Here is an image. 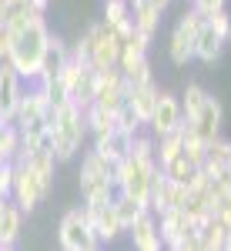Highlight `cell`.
<instances>
[{"mask_svg": "<svg viewBox=\"0 0 231 251\" xmlns=\"http://www.w3.org/2000/svg\"><path fill=\"white\" fill-rule=\"evenodd\" d=\"M47 44H51V27L44 17H34L27 24V30H20L10 47V64L17 67V74L24 80H37L47 60Z\"/></svg>", "mask_w": 231, "mask_h": 251, "instance_id": "obj_1", "label": "cell"}, {"mask_svg": "<svg viewBox=\"0 0 231 251\" xmlns=\"http://www.w3.org/2000/svg\"><path fill=\"white\" fill-rule=\"evenodd\" d=\"M51 131H54V157L60 161H71L77 157L84 137H87V124H84V111L77 107L74 100H64L54 104V114H51Z\"/></svg>", "mask_w": 231, "mask_h": 251, "instance_id": "obj_2", "label": "cell"}, {"mask_svg": "<svg viewBox=\"0 0 231 251\" xmlns=\"http://www.w3.org/2000/svg\"><path fill=\"white\" fill-rule=\"evenodd\" d=\"M51 191H54V177L37 174L30 164H27V161H24V164H17V171H14V191H10V201H14L24 214L37 211L40 204L51 198Z\"/></svg>", "mask_w": 231, "mask_h": 251, "instance_id": "obj_3", "label": "cell"}, {"mask_svg": "<svg viewBox=\"0 0 231 251\" xmlns=\"http://www.w3.org/2000/svg\"><path fill=\"white\" fill-rule=\"evenodd\" d=\"M205 20L208 17H205L201 10H194V7L178 17L171 37H168V57H171V64L184 67L188 60H194V37H198V30H201Z\"/></svg>", "mask_w": 231, "mask_h": 251, "instance_id": "obj_4", "label": "cell"}, {"mask_svg": "<svg viewBox=\"0 0 231 251\" xmlns=\"http://www.w3.org/2000/svg\"><path fill=\"white\" fill-rule=\"evenodd\" d=\"M57 241H60L64 251H97L101 248V238L94 234V225L80 214V208H71V211L60 218Z\"/></svg>", "mask_w": 231, "mask_h": 251, "instance_id": "obj_5", "label": "cell"}, {"mask_svg": "<svg viewBox=\"0 0 231 251\" xmlns=\"http://www.w3.org/2000/svg\"><path fill=\"white\" fill-rule=\"evenodd\" d=\"M87 30H91V40H94L91 64H94V67H111V64H117V57H121V44H124V40L117 37L104 20H94Z\"/></svg>", "mask_w": 231, "mask_h": 251, "instance_id": "obj_6", "label": "cell"}, {"mask_svg": "<svg viewBox=\"0 0 231 251\" xmlns=\"http://www.w3.org/2000/svg\"><path fill=\"white\" fill-rule=\"evenodd\" d=\"M184 124V111H181V97H174V94H157V104H154V114L151 121H148V127H151V134L154 137H161V134H171V131H178Z\"/></svg>", "mask_w": 231, "mask_h": 251, "instance_id": "obj_7", "label": "cell"}, {"mask_svg": "<svg viewBox=\"0 0 231 251\" xmlns=\"http://www.w3.org/2000/svg\"><path fill=\"white\" fill-rule=\"evenodd\" d=\"M24 94V77L17 74V67L10 60H0V117L14 121V111Z\"/></svg>", "mask_w": 231, "mask_h": 251, "instance_id": "obj_8", "label": "cell"}, {"mask_svg": "<svg viewBox=\"0 0 231 251\" xmlns=\"http://www.w3.org/2000/svg\"><path fill=\"white\" fill-rule=\"evenodd\" d=\"M188 228H194V225H191V218H188L184 208H168V211L157 214V234H161V245L164 248L178 251V241L184 238Z\"/></svg>", "mask_w": 231, "mask_h": 251, "instance_id": "obj_9", "label": "cell"}, {"mask_svg": "<svg viewBox=\"0 0 231 251\" xmlns=\"http://www.w3.org/2000/svg\"><path fill=\"white\" fill-rule=\"evenodd\" d=\"M194 127V134L201 137V141H214V137L221 134V104H218V97H205V104H201V111L188 121Z\"/></svg>", "mask_w": 231, "mask_h": 251, "instance_id": "obj_10", "label": "cell"}, {"mask_svg": "<svg viewBox=\"0 0 231 251\" xmlns=\"http://www.w3.org/2000/svg\"><path fill=\"white\" fill-rule=\"evenodd\" d=\"M128 234H131V245L137 251H161L164 248L161 245V234H157V214H151V211L141 214L134 225L128 228Z\"/></svg>", "mask_w": 231, "mask_h": 251, "instance_id": "obj_11", "label": "cell"}, {"mask_svg": "<svg viewBox=\"0 0 231 251\" xmlns=\"http://www.w3.org/2000/svg\"><path fill=\"white\" fill-rule=\"evenodd\" d=\"M131 141H134V134H124V131H107V134H97L94 137V151L107 164H117L121 157H128L131 154Z\"/></svg>", "mask_w": 231, "mask_h": 251, "instance_id": "obj_12", "label": "cell"}, {"mask_svg": "<svg viewBox=\"0 0 231 251\" xmlns=\"http://www.w3.org/2000/svg\"><path fill=\"white\" fill-rule=\"evenodd\" d=\"M24 218H27V214L20 211L10 198L0 204V248H14L20 241V234H24Z\"/></svg>", "mask_w": 231, "mask_h": 251, "instance_id": "obj_13", "label": "cell"}, {"mask_svg": "<svg viewBox=\"0 0 231 251\" xmlns=\"http://www.w3.org/2000/svg\"><path fill=\"white\" fill-rule=\"evenodd\" d=\"M157 84H128V97H124V104H131L134 107V114L148 124L151 121V114H154V104H157Z\"/></svg>", "mask_w": 231, "mask_h": 251, "instance_id": "obj_14", "label": "cell"}, {"mask_svg": "<svg viewBox=\"0 0 231 251\" xmlns=\"http://www.w3.org/2000/svg\"><path fill=\"white\" fill-rule=\"evenodd\" d=\"M225 44H228V40H225V37H221V34L211 27V24L205 20V24H201V30H198V37H194V60L214 64V60L221 57Z\"/></svg>", "mask_w": 231, "mask_h": 251, "instance_id": "obj_15", "label": "cell"}, {"mask_svg": "<svg viewBox=\"0 0 231 251\" xmlns=\"http://www.w3.org/2000/svg\"><path fill=\"white\" fill-rule=\"evenodd\" d=\"M198 241H201V251H225L228 225H225L218 214H208L205 225H198Z\"/></svg>", "mask_w": 231, "mask_h": 251, "instance_id": "obj_16", "label": "cell"}, {"mask_svg": "<svg viewBox=\"0 0 231 251\" xmlns=\"http://www.w3.org/2000/svg\"><path fill=\"white\" fill-rule=\"evenodd\" d=\"M121 231H124V225H121V218H117V211H114V201L104 204V208H97V214H94V234L101 238V245L114 241Z\"/></svg>", "mask_w": 231, "mask_h": 251, "instance_id": "obj_17", "label": "cell"}, {"mask_svg": "<svg viewBox=\"0 0 231 251\" xmlns=\"http://www.w3.org/2000/svg\"><path fill=\"white\" fill-rule=\"evenodd\" d=\"M67 57H71V44H67L64 37H54V34H51V44H47V60H44L40 77H57V71L67 64Z\"/></svg>", "mask_w": 231, "mask_h": 251, "instance_id": "obj_18", "label": "cell"}, {"mask_svg": "<svg viewBox=\"0 0 231 251\" xmlns=\"http://www.w3.org/2000/svg\"><path fill=\"white\" fill-rule=\"evenodd\" d=\"M84 124H87V134H107L114 131V111L101 107V104H87L84 107Z\"/></svg>", "mask_w": 231, "mask_h": 251, "instance_id": "obj_19", "label": "cell"}, {"mask_svg": "<svg viewBox=\"0 0 231 251\" xmlns=\"http://www.w3.org/2000/svg\"><path fill=\"white\" fill-rule=\"evenodd\" d=\"M114 211H117V218H121V225H124V231L134 225L141 214L148 211V204H141V201H134L131 194H124V191H117L114 194Z\"/></svg>", "mask_w": 231, "mask_h": 251, "instance_id": "obj_20", "label": "cell"}, {"mask_svg": "<svg viewBox=\"0 0 231 251\" xmlns=\"http://www.w3.org/2000/svg\"><path fill=\"white\" fill-rule=\"evenodd\" d=\"M131 20H134V27L141 34L154 37V30H157V24H161V10H154L151 3H137V7H131Z\"/></svg>", "mask_w": 231, "mask_h": 251, "instance_id": "obj_21", "label": "cell"}, {"mask_svg": "<svg viewBox=\"0 0 231 251\" xmlns=\"http://www.w3.org/2000/svg\"><path fill=\"white\" fill-rule=\"evenodd\" d=\"M17 148H20V127L14 121H3L0 124V164L3 161H14Z\"/></svg>", "mask_w": 231, "mask_h": 251, "instance_id": "obj_22", "label": "cell"}, {"mask_svg": "<svg viewBox=\"0 0 231 251\" xmlns=\"http://www.w3.org/2000/svg\"><path fill=\"white\" fill-rule=\"evenodd\" d=\"M117 188L111 181H101V184H91V188H84L80 198H84V204H91V208H104V204H111L114 201Z\"/></svg>", "mask_w": 231, "mask_h": 251, "instance_id": "obj_23", "label": "cell"}, {"mask_svg": "<svg viewBox=\"0 0 231 251\" xmlns=\"http://www.w3.org/2000/svg\"><path fill=\"white\" fill-rule=\"evenodd\" d=\"M205 97H208V91H205L201 84H188V87H184V94H181V111H184V121H191V117L201 111Z\"/></svg>", "mask_w": 231, "mask_h": 251, "instance_id": "obj_24", "label": "cell"}, {"mask_svg": "<svg viewBox=\"0 0 231 251\" xmlns=\"http://www.w3.org/2000/svg\"><path fill=\"white\" fill-rule=\"evenodd\" d=\"M131 157L134 161H141V164H157V154H154V134H141L137 131L134 141H131Z\"/></svg>", "mask_w": 231, "mask_h": 251, "instance_id": "obj_25", "label": "cell"}, {"mask_svg": "<svg viewBox=\"0 0 231 251\" xmlns=\"http://www.w3.org/2000/svg\"><path fill=\"white\" fill-rule=\"evenodd\" d=\"M114 127H117V131H124V134H137V131L144 127V121L134 114L131 104H121V107L114 111Z\"/></svg>", "mask_w": 231, "mask_h": 251, "instance_id": "obj_26", "label": "cell"}, {"mask_svg": "<svg viewBox=\"0 0 231 251\" xmlns=\"http://www.w3.org/2000/svg\"><path fill=\"white\" fill-rule=\"evenodd\" d=\"M131 17V0H104V24L107 27H117V24H124V20Z\"/></svg>", "mask_w": 231, "mask_h": 251, "instance_id": "obj_27", "label": "cell"}, {"mask_svg": "<svg viewBox=\"0 0 231 251\" xmlns=\"http://www.w3.org/2000/svg\"><path fill=\"white\" fill-rule=\"evenodd\" d=\"M231 157V141L228 137H214V141H208V154H205V161H211V164H218L221 171H225V161Z\"/></svg>", "mask_w": 231, "mask_h": 251, "instance_id": "obj_28", "label": "cell"}, {"mask_svg": "<svg viewBox=\"0 0 231 251\" xmlns=\"http://www.w3.org/2000/svg\"><path fill=\"white\" fill-rule=\"evenodd\" d=\"M161 171L168 174L171 181H181V184H184V181L191 177L194 164H191V161H188V157H184V154H178V157H174V161H168V164H161Z\"/></svg>", "mask_w": 231, "mask_h": 251, "instance_id": "obj_29", "label": "cell"}, {"mask_svg": "<svg viewBox=\"0 0 231 251\" xmlns=\"http://www.w3.org/2000/svg\"><path fill=\"white\" fill-rule=\"evenodd\" d=\"M208 24H211V27H214V30H218L225 40H231V14H228V10H218V14H211V17H208Z\"/></svg>", "mask_w": 231, "mask_h": 251, "instance_id": "obj_30", "label": "cell"}, {"mask_svg": "<svg viewBox=\"0 0 231 251\" xmlns=\"http://www.w3.org/2000/svg\"><path fill=\"white\" fill-rule=\"evenodd\" d=\"M194 10H201L205 17H211V14H218V10H225V0H191Z\"/></svg>", "mask_w": 231, "mask_h": 251, "instance_id": "obj_31", "label": "cell"}, {"mask_svg": "<svg viewBox=\"0 0 231 251\" xmlns=\"http://www.w3.org/2000/svg\"><path fill=\"white\" fill-rule=\"evenodd\" d=\"M10 47H14V34L7 30V24H0V60L10 57Z\"/></svg>", "mask_w": 231, "mask_h": 251, "instance_id": "obj_32", "label": "cell"}, {"mask_svg": "<svg viewBox=\"0 0 231 251\" xmlns=\"http://www.w3.org/2000/svg\"><path fill=\"white\" fill-rule=\"evenodd\" d=\"M148 3H151L154 10H161V14H164V10H168V3H171V0H148Z\"/></svg>", "mask_w": 231, "mask_h": 251, "instance_id": "obj_33", "label": "cell"}, {"mask_svg": "<svg viewBox=\"0 0 231 251\" xmlns=\"http://www.w3.org/2000/svg\"><path fill=\"white\" fill-rule=\"evenodd\" d=\"M47 3H51V0H34V7H37V10H47Z\"/></svg>", "mask_w": 231, "mask_h": 251, "instance_id": "obj_34", "label": "cell"}, {"mask_svg": "<svg viewBox=\"0 0 231 251\" xmlns=\"http://www.w3.org/2000/svg\"><path fill=\"white\" fill-rule=\"evenodd\" d=\"M225 251H231V228H228V241H225Z\"/></svg>", "mask_w": 231, "mask_h": 251, "instance_id": "obj_35", "label": "cell"}, {"mask_svg": "<svg viewBox=\"0 0 231 251\" xmlns=\"http://www.w3.org/2000/svg\"><path fill=\"white\" fill-rule=\"evenodd\" d=\"M225 174H231V157H228V161H225Z\"/></svg>", "mask_w": 231, "mask_h": 251, "instance_id": "obj_36", "label": "cell"}, {"mask_svg": "<svg viewBox=\"0 0 231 251\" xmlns=\"http://www.w3.org/2000/svg\"><path fill=\"white\" fill-rule=\"evenodd\" d=\"M3 201H7V194H3V191H0V204H3Z\"/></svg>", "mask_w": 231, "mask_h": 251, "instance_id": "obj_37", "label": "cell"}]
</instances>
